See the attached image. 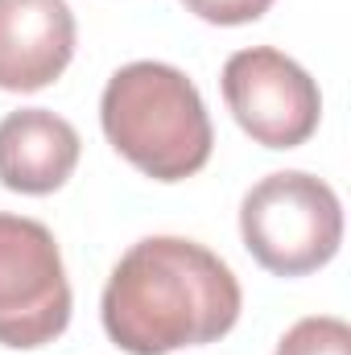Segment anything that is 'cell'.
I'll list each match as a JSON object with an SVG mask.
<instances>
[{"instance_id":"obj_4","label":"cell","mask_w":351,"mask_h":355,"mask_svg":"<svg viewBox=\"0 0 351 355\" xmlns=\"http://www.w3.org/2000/svg\"><path fill=\"white\" fill-rule=\"evenodd\" d=\"M71 322V281L46 223L0 215V343L33 352Z\"/></svg>"},{"instance_id":"obj_9","label":"cell","mask_w":351,"mask_h":355,"mask_svg":"<svg viewBox=\"0 0 351 355\" xmlns=\"http://www.w3.org/2000/svg\"><path fill=\"white\" fill-rule=\"evenodd\" d=\"M182 4L211 25H248L273 8V0H182Z\"/></svg>"},{"instance_id":"obj_5","label":"cell","mask_w":351,"mask_h":355,"mask_svg":"<svg viewBox=\"0 0 351 355\" xmlns=\"http://www.w3.org/2000/svg\"><path fill=\"white\" fill-rule=\"evenodd\" d=\"M223 99L236 124L264 149H298L318 132V83L273 46L236 50L223 62Z\"/></svg>"},{"instance_id":"obj_2","label":"cell","mask_w":351,"mask_h":355,"mask_svg":"<svg viewBox=\"0 0 351 355\" xmlns=\"http://www.w3.org/2000/svg\"><path fill=\"white\" fill-rule=\"evenodd\" d=\"M99 124L112 149L153 182L194 178L211 162L215 128L207 103L170 62L120 67L103 87Z\"/></svg>"},{"instance_id":"obj_1","label":"cell","mask_w":351,"mask_h":355,"mask_svg":"<svg viewBox=\"0 0 351 355\" xmlns=\"http://www.w3.org/2000/svg\"><path fill=\"white\" fill-rule=\"evenodd\" d=\"M244 293L228 261L182 236L137 240L103 285V331L128 355H170L223 339Z\"/></svg>"},{"instance_id":"obj_7","label":"cell","mask_w":351,"mask_h":355,"mask_svg":"<svg viewBox=\"0 0 351 355\" xmlns=\"http://www.w3.org/2000/svg\"><path fill=\"white\" fill-rule=\"evenodd\" d=\"M83 153L71 120L46 107H21L0 120V186L17 194H54Z\"/></svg>"},{"instance_id":"obj_3","label":"cell","mask_w":351,"mask_h":355,"mask_svg":"<svg viewBox=\"0 0 351 355\" xmlns=\"http://www.w3.org/2000/svg\"><path fill=\"white\" fill-rule=\"evenodd\" d=\"M240 236L252 261L273 277L318 272L343 244L339 194L306 170L268 174L240 202Z\"/></svg>"},{"instance_id":"obj_6","label":"cell","mask_w":351,"mask_h":355,"mask_svg":"<svg viewBox=\"0 0 351 355\" xmlns=\"http://www.w3.org/2000/svg\"><path fill=\"white\" fill-rule=\"evenodd\" d=\"M67 0H0V91L50 87L75 58Z\"/></svg>"},{"instance_id":"obj_8","label":"cell","mask_w":351,"mask_h":355,"mask_svg":"<svg viewBox=\"0 0 351 355\" xmlns=\"http://www.w3.org/2000/svg\"><path fill=\"white\" fill-rule=\"evenodd\" d=\"M273 355H351V327L331 314L302 318L281 335Z\"/></svg>"}]
</instances>
